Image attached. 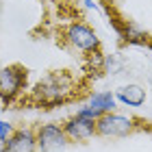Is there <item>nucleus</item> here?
<instances>
[{
	"mask_svg": "<svg viewBox=\"0 0 152 152\" xmlns=\"http://www.w3.org/2000/svg\"><path fill=\"white\" fill-rule=\"evenodd\" d=\"M115 107H117V100L111 91H96V94H91V98L87 102V109L91 111L94 120H98V117L107 115V113H113Z\"/></svg>",
	"mask_w": 152,
	"mask_h": 152,
	"instance_id": "6e6552de",
	"label": "nucleus"
},
{
	"mask_svg": "<svg viewBox=\"0 0 152 152\" xmlns=\"http://www.w3.org/2000/svg\"><path fill=\"white\" fill-rule=\"evenodd\" d=\"M37 137V150L41 152H63L67 148L70 139L63 133V126L59 124H44L35 133Z\"/></svg>",
	"mask_w": 152,
	"mask_h": 152,
	"instance_id": "7ed1b4c3",
	"label": "nucleus"
},
{
	"mask_svg": "<svg viewBox=\"0 0 152 152\" xmlns=\"http://www.w3.org/2000/svg\"><path fill=\"white\" fill-rule=\"evenodd\" d=\"M63 133L70 141H87L91 139L96 133V120H87V117L74 115L63 124Z\"/></svg>",
	"mask_w": 152,
	"mask_h": 152,
	"instance_id": "423d86ee",
	"label": "nucleus"
},
{
	"mask_svg": "<svg viewBox=\"0 0 152 152\" xmlns=\"http://www.w3.org/2000/svg\"><path fill=\"white\" fill-rule=\"evenodd\" d=\"M83 2H85L87 9H94V11H98V9H100V4L96 2V0H83Z\"/></svg>",
	"mask_w": 152,
	"mask_h": 152,
	"instance_id": "9b49d317",
	"label": "nucleus"
},
{
	"mask_svg": "<svg viewBox=\"0 0 152 152\" xmlns=\"http://www.w3.org/2000/svg\"><path fill=\"white\" fill-rule=\"evenodd\" d=\"M65 39L70 41L72 48H76L80 52H98V48H100V39L96 35V31L83 22H72L67 26Z\"/></svg>",
	"mask_w": 152,
	"mask_h": 152,
	"instance_id": "f03ea898",
	"label": "nucleus"
},
{
	"mask_svg": "<svg viewBox=\"0 0 152 152\" xmlns=\"http://www.w3.org/2000/svg\"><path fill=\"white\" fill-rule=\"evenodd\" d=\"M74 89V80L65 72H52L35 85V98L48 107L63 104Z\"/></svg>",
	"mask_w": 152,
	"mask_h": 152,
	"instance_id": "f257e3e1",
	"label": "nucleus"
},
{
	"mask_svg": "<svg viewBox=\"0 0 152 152\" xmlns=\"http://www.w3.org/2000/svg\"><path fill=\"white\" fill-rule=\"evenodd\" d=\"M135 130V120L120 113H107L96 120V133L104 137H126Z\"/></svg>",
	"mask_w": 152,
	"mask_h": 152,
	"instance_id": "20e7f679",
	"label": "nucleus"
},
{
	"mask_svg": "<svg viewBox=\"0 0 152 152\" xmlns=\"http://www.w3.org/2000/svg\"><path fill=\"white\" fill-rule=\"evenodd\" d=\"M2 152H37V137L28 128H20L11 135V139L0 146Z\"/></svg>",
	"mask_w": 152,
	"mask_h": 152,
	"instance_id": "0eeeda50",
	"label": "nucleus"
},
{
	"mask_svg": "<svg viewBox=\"0 0 152 152\" xmlns=\"http://www.w3.org/2000/svg\"><path fill=\"white\" fill-rule=\"evenodd\" d=\"M15 133V130H13V126L9 122H4V120H0V146H4L7 141L11 139V135Z\"/></svg>",
	"mask_w": 152,
	"mask_h": 152,
	"instance_id": "9d476101",
	"label": "nucleus"
},
{
	"mask_svg": "<svg viewBox=\"0 0 152 152\" xmlns=\"http://www.w3.org/2000/svg\"><path fill=\"white\" fill-rule=\"evenodd\" d=\"M113 96H115L117 102H122V104H126V107H141L143 102H146V89L141 85H137V83L122 85Z\"/></svg>",
	"mask_w": 152,
	"mask_h": 152,
	"instance_id": "1a4fd4ad",
	"label": "nucleus"
},
{
	"mask_svg": "<svg viewBox=\"0 0 152 152\" xmlns=\"http://www.w3.org/2000/svg\"><path fill=\"white\" fill-rule=\"evenodd\" d=\"M26 85V70L20 65H7L0 70V98L13 100Z\"/></svg>",
	"mask_w": 152,
	"mask_h": 152,
	"instance_id": "39448f33",
	"label": "nucleus"
}]
</instances>
